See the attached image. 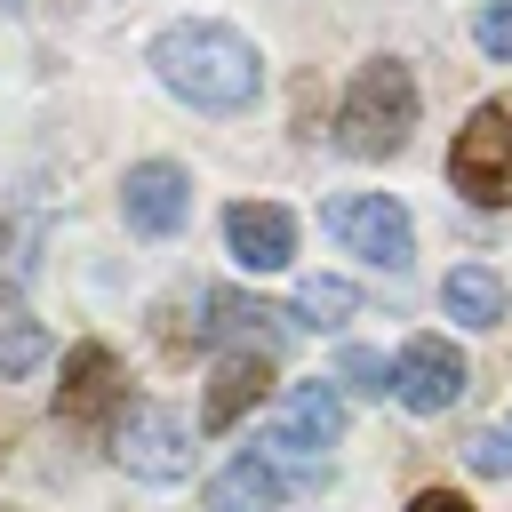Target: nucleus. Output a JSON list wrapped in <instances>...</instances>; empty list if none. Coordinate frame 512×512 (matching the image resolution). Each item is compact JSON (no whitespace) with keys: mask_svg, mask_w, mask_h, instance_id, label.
I'll return each instance as SVG.
<instances>
[{"mask_svg":"<svg viewBox=\"0 0 512 512\" xmlns=\"http://www.w3.org/2000/svg\"><path fill=\"white\" fill-rule=\"evenodd\" d=\"M264 384H272V360H264V352H232V360H216V384H208V400H200V432L240 424V416L264 400Z\"/></svg>","mask_w":512,"mask_h":512,"instance_id":"9b49d317","label":"nucleus"},{"mask_svg":"<svg viewBox=\"0 0 512 512\" xmlns=\"http://www.w3.org/2000/svg\"><path fill=\"white\" fill-rule=\"evenodd\" d=\"M120 464L136 480H184L192 472V424L176 408H128L120 416Z\"/></svg>","mask_w":512,"mask_h":512,"instance_id":"39448f33","label":"nucleus"},{"mask_svg":"<svg viewBox=\"0 0 512 512\" xmlns=\"http://www.w3.org/2000/svg\"><path fill=\"white\" fill-rule=\"evenodd\" d=\"M48 360V328L32 320L24 296H0V376H32Z\"/></svg>","mask_w":512,"mask_h":512,"instance_id":"4468645a","label":"nucleus"},{"mask_svg":"<svg viewBox=\"0 0 512 512\" xmlns=\"http://www.w3.org/2000/svg\"><path fill=\"white\" fill-rule=\"evenodd\" d=\"M360 312V288L352 280H336V272H312V280H296V320H312V328H336V320H352Z\"/></svg>","mask_w":512,"mask_h":512,"instance_id":"2eb2a0df","label":"nucleus"},{"mask_svg":"<svg viewBox=\"0 0 512 512\" xmlns=\"http://www.w3.org/2000/svg\"><path fill=\"white\" fill-rule=\"evenodd\" d=\"M448 184H456L464 200H480V208H504V200H512V96H488V104L456 128V144H448Z\"/></svg>","mask_w":512,"mask_h":512,"instance_id":"7ed1b4c3","label":"nucleus"},{"mask_svg":"<svg viewBox=\"0 0 512 512\" xmlns=\"http://www.w3.org/2000/svg\"><path fill=\"white\" fill-rule=\"evenodd\" d=\"M464 464H472V472H488V480H504V472H512V416L480 424V432L464 440Z\"/></svg>","mask_w":512,"mask_h":512,"instance_id":"dca6fc26","label":"nucleus"},{"mask_svg":"<svg viewBox=\"0 0 512 512\" xmlns=\"http://www.w3.org/2000/svg\"><path fill=\"white\" fill-rule=\"evenodd\" d=\"M440 312H448V320H464V328H504L512 288H504L488 264H456V272L440 280Z\"/></svg>","mask_w":512,"mask_h":512,"instance_id":"ddd939ff","label":"nucleus"},{"mask_svg":"<svg viewBox=\"0 0 512 512\" xmlns=\"http://www.w3.org/2000/svg\"><path fill=\"white\" fill-rule=\"evenodd\" d=\"M336 440H344V400H336V384H296L264 456H312V448H336Z\"/></svg>","mask_w":512,"mask_h":512,"instance_id":"1a4fd4ad","label":"nucleus"},{"mask_svg":"<svg viewBox=\"0 0 512 512\" xmlns=\"http://www.w3.org/2000/svg\"><path fill=\"white\" fill-rule=\"evenodd\" d=\"M224 240H232V256L248 272H280L296 256V216L280 200H232L224 208Z\"/></svg>","mask_w":512,"mask_h":512,"instance_id":"6e6552de","label":"nucleus"},{"mask_svg":"<svg viewBox=\"0 0 512 512\" xmlns=\"http://www.w3.org/2000/svg\"><path fill=\"white\" fill-rule=\"evenodd\" d=\"M280 456H264V448H248V456H232L216 480H208V512H280Z\"/></svg>","mask_w":512,"mask_h":512,"instance_id":"f8f14e48","label":"nucleus"},{"mask_svg":"<svg viewBox=\"0 0 512 512\" xmlns=\"http://www.w3.org/2000/svg\"><path fill=\"white\" fill-rule=\"evenodd\" d=\"M408 512H472V504H464V496H448V488H424Z\"/></svg>","mask_w":512,"mask_h":512,"instance_id":"6ab92c4d","label":"nucleus"},{"mask_svg":"<svg viewBox=\"0 0 512 512\" xmlns=\"http://www.w3.org/2000/svg\"><path fill=\"white\" fill-rule=\"evenodd\" d=\"M408 128H416V80H408V64H392V56L360 64V80L344 88V112H336V144L352 160H392L408 144Z\"/></svg>","mask_w":512,"mask_h":512,"instance_id":"f03ea898","label":"nucleus"},{"mask_svg":"<svg viewBox=\"0 0 512 512\" xmlns=\"http://www.w3.org/2000/svg\"><path fill=\"white\" fill-rule=\"evenodd\" d=\"M392 392L416 408V416H440L464 400V352L448 336H408V352L392 360Z\"/></svg>","mask_w":512,"mask_h":512,"instance_id":"0eeeda50","label":"nucleus"},{"mask_svg":"<svg viewBox=\"0 0 512 512\" xmlns=\"http://www.w3.org/2000/svg\"><path fill=\"white\" fill-rule=\"evenodd\" d=\"M120 400H128V392H120V368H112V352H104V344H72V360H64V384H56V408H64L72 424H104Z\"/></svg>","mask_w":512,"mask_h":512,"instance_id":"9d476101","label":"nucleus"},{"mask_svg":"<svg viewBox=\"0 0 512 512\" xmlns=\"http://www.w3.org/2000/svg\"><path fill=\"white\" fill-rule=\"evenodd\" d=\"M152 72L192 104V112H248L264 96V64L232 24H168L152 40Z\"/></svg>","mask_w":512,"mask_h":512,"instance_id":"f257e3e1","label":"nucleus"},{"mask_svg":"<svg viewBox=\"0 0 512 512\" xmlns=\"http://www.w3.org/2000/svg\"><path fill=\"white\" fill-rule=\"evenodd\" d=\"M472 40H480L496 64H512V0H488V8L472 16Z\"/></svg>","mask_w":512,"mask_h":512,"instance_id":"a211bd4d","label":"nucleus"},{"mask_svg":"<svg viewBox=\"0 0 512 512\" xmlns=\"http://www.w3.org/2000/svg\"><path fill=\"white\" fill-rule=\"evenodd\" d=\"M328 232H336L352 256L384 264V272H400V264L416 256V224H408V208L384 200V192H344V200H328Z\"/></svg>","mask_w":512,"mask_h":512,"instance_id":"20e7f679","label":"nucleus"},{"mask_svg":"<svg viewBox=\"0 0 512 512\" xmlns=\"http://www.w3.org/2000/svg\"><path fill=\"white\" fill-rule=\"evenodd\" d=\"M120 208H128V232L168 240V232H184V216H192V176H184L176 160H136L128 184H120Z\"/></svg>","mask_w":512,"mask_h":512,"instance_id":"423d86ee","label":"nucleus"},{"mask_svg":"<svg viewBox=\"0 0 512 512\" xmlns=\"http://www.w3.org/2000/svg\"><path fill=\"white\" fill-rule=\"evenodd\" d=\"M336 376H344L352 392H368V400H384V392H392V360H384V352H368V344H344Z\"/></svg>","mask_w":512,"mask_h":512,"instance_id":"f3484780","label":"nucleus"}]
</instances>
